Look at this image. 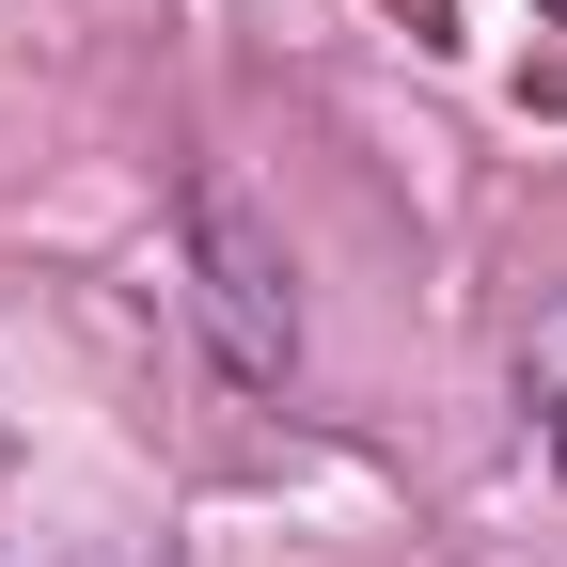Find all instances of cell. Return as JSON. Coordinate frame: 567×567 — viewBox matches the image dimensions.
<instances>
[{
	"mask_svg": "<svg viewBox=\"0 0 567 567\" xmlns=\"http://www.w3.org/2000/svg\"><path fill=\"white\" fill-rule=\"evenodd\" d=\"M189 300H205V331H221L237 379H284V363H300V300H284V252H268V221H252L237 174L189 189Z\"/></svg>",
	"mask_w": 567,
	"mask_h": 567,
	"instance_id": "obj_1",
	"label": "cell"
},
{
	"mask_svg": "<svg viewBox=\"0 0 567 567\" xmlns=\"http://www.w3.org/2000/svg\"><path fill=\"white\" fill-rule=\"evenodd\" d=\"M551 473H567V410H551Z\"/></svg>",
	"mask_w": 567,
	"mask_h": 567,
	"instance_id": "obj_2",
	"label": "cell"
}]
</instances>
